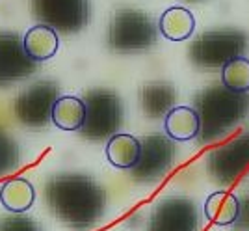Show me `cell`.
I'll list each match as a JSON object with an SVG mask.
<instances>
[{
  "instance_id": "obj_24",
  "label": "cell",
  "mask_w": 249,
  "mask_h": 231,
  "mask_svg": "<svg viewBox=\"0 0 249 231\" xmlns=\"http://www.w3.org/2000/svg\"><path fill=\"white\" fill-rule=\"evenodd\" d=\"M186 2H201V0H186Z\"/></svg>"
},
{
  "instance_id": "obj_8",
  "label": "cell",
  "mask_w": 249,
  "mask_h": 231,
  "mask_svg": "<svg viewBox=\"0 0 249 231\" xmlns=\"http://www.w3.org/2000/svg\"><path fill=\"white\" fill-rule=\"evenodd\" d=\"M208 173L221 185H231L249 168V131L214 149L207 158Z\"/></svg>"
},
{
  "instance_id": "obj_11",
  "label": "cell",
  "mask_w": 249,
  "mask_h": 231,
  "mask_svg": "<svg viewBox=\"0 0 249 231\" xmlns=\"http://www.w3.org/2000/svg\"><path fill=\"white\" fill-rule=\"evenodd\" d=\"M51 8L37 11L45 24L65 32L80 30L88 22V2L86 0H49ZM37 8V10H39Z\"/></svg>"
},
{
  "instance_id": "obj_7",
  "label": "cell",
  "mask_w": 249,
  "mask_h": 231,
  "mask_svg": "<svg viewBox=\"0 0 249 231\" xmlns=\"http://www.w3.org/2000/svg\"><path fill=\"white\" fill-rule=\"evenodd\" d=\"M142 151L132 170V175L142 183H155L162 179L173 166L175 144L169 136L153 135L140 140Z\"/></svg>"
},
{
  "instance_id": "obj_2",
  "label": "cell",
  "mask_w": 249,
  "mask_h": 231,
  "mask_svg": "<svg viewBox=\"0 0 249 231\" xmlns=\"http://www.w3.org/2000/svg\"><path fill=\"white\" fill-rule=\"evenodd\" d=\"M201 142L210 144L231 133L249 114V95L225 86H210L196 97Z\"/></svg>"
},
{
  "instance_id": "obj_5",
  "label": "cell",
  "mask_w": 249,
  "mask_h": 231,
  "mask_svg": "<svg viewBox=\"0 0 249 231\" xmlns=\"http://www.w3.org/2000/svg\"><path fill=\"white\" fill-rule=\"evenodd\" d=\"M155 41L156 26L143 11L121 10L115 13L108 34V43L114 51L119 53L145 51L153 47Z\"/></svg>"
},
{
  "instance_id": "obj_9",
  "label": "cell",
  "mask_w": 249,
  "mask_h": 231,
  "mask_svg": "<svg viewBox=\"0 0 249 231\" xmlns=\"http://www.w3.org/2000/svg\"><path fill=\"white\" fill-rule=\"evenodd\" d=\"M58 99V88L52 82H37L22 92L15 101V116L30 129H41L51 121L52 105Z\"/></svg>"
},
{
  "instance_id": "obj_16",
  "label": "cell",
  "mask_w": 249,
  "mask_h": 231,
  "mask_svg": "<svg viewBox=\"0 0 249 231\" xmlns=\"http://www.w3.org/2000/svg\"><path fill=\"white\" fill-rule=\"evenodd\" d=\"M86 117V103L74 95H62L52 105L51 121L62 131H80Z\"/></svg>"
},
{
  "instance_id": "obj_15",
  "label": "cell",
  "mask_w": 249,
  "mask_h": 231,
  "mask_svg": "<svg viewBox=\"0 0 249 231\" xmlns=\"http://www.w3.org/2000/svg\"><path fill=\"white\" fill-rule=\"evenodd\" d=\"M158 30L169 41H184L196 30V17L186 8L173 6L162 13L158 21Z\"/></svg>"
},
{
  "instance_id": "obj_14",
  "label": "cell",
  "mask_w": 249,
  "mask_h": 231,
  "mask_svg": "<svg viewBox=\"0 0 249 231\" xmlns=\"http://www.w3.org/2000/svg\"><path fill=\"white\" fill-rule=\"evenodd\" d=\"M140 151H142L140 140L132 135H124V133L112 135L108 138V144H106L108 162L119 170L134 168L138 158H140Z\"/></svg>"
},
{
  "instance_id": "obj_21",
  "label": "cell",
  "mask_w": 249,
  "mask_h": 231,
  "mask_svg": "<svg viewBox=\"0 0 249 231\" xmlns=\"http://www.w3.org/2000/svg\"><path fill=\"white\" fill-rule=\"evenodd\" d=\"M21 160L17 144L4 131H0V177L11 173Z\"/></svg>"
},
{
  "instance_id": "obj_17",
  "label": "cell",
  "mask_w": 249,
  "mask_h": 231,
  "mask_svg": "<svg viewBox=\"0 0 249 231\" xmlns=\"http://www.w3.org/2000/svg\"><path fill=\"white\" fill-rule=\"evenodd\" d=\"M175 88L169 82H153L142 90V108L151 119L164 117L175 105Z\"/></svg>"
},
{
  "instance_id": "obj_18",
  "label": "cell",
  "mask_w": 249,
  "mask_h": 231,
  "mask_svg": "<svg viewBox=\"0 0 249 231\" xmlns=\"http://www.w3.org/2000/svg\"><path fill=\"white\" fill-rule=\"evenodd\" d=\"M34 201H36V190H34V185L26 179H10L0 187V203L10 212L21 214L30 209Z\"/></svg>"
},
{
  "instance_id": "obj_22",
  "label": "cell",
  "mask_w": 249,
  "mask_h": 231,
  "mask_svg": "<svg viewBox=\"0 0 249 231\" xmlns=\"http://www.w3.org/2000/svg\"><path fill=\"white\" fill-rule=\"evenodd\" d=\"M0 231H43L41 226L36 220L21 214L6 216L0 220Z\"/></svg>"
},
{
  "instance_id": "obj_13",
  "label": "cell",
  "mask_w": 249,
  "mask_h": 231,
  "mask_svg": "<svg viewBox=\"0 0 249 231\" xmlns=\"http://www.w3.org/2000/svg\"><path fill=\"white\" fill-rule=\"evenodd\" d=\"M167 136L177 142H188L199 135V116L192 106H173L164 116Z\"/></svg>"
},
{
  "instance_id": "obj_10",
  "label": "cell",
  "mask_w": 249,
  "mask_h": 231,
  "mask_svg": "<svg viewBox=\"0 0 249 231\" xmlns=\"http://www.w3.org/2000/svg\"><path fill=\"white\" fill-rule=\"evenodd\" d=\"M36 63L24 53L22 43L10 34L0 36V86L13 84L36 71Z\"/></svg>"
},
{
  "instance_id": "obj_12",
  "label": "cell",
  "mask_w": 249,
  "mask_h": 231,
  "mask_svg": "<svg viewBox=\"0 0 249 231\" xmlns=\"http://www.w3.org/2000/svg\"><path fill=\"white\" fill-rule=\"evenodd\" d=\"M24 53L30 56L34 62H47L58 53L60 39L56 30L49 24H36L24 34L22 39Z\"/></svg>"
},
{
  "instance_id": "obj_6",
  "label": "cell",
  "mask_w": 249,
  "mask_h": 231,
  "mask_svg": "<svg viewBox=\"0 0 249 231\" xmlns=\"http://www.w3.org/2000/svg\"><path fill=\"white\" fill-rule=\"evenodd\" d=\"M203 218L199 207L184 196L164 198L155 207L147 231H201Z\"/></svg>"
},
{
  "instance_id": "obj_1",
  "label": "cell",
  "mask_w": 249,
  "mask_h": 231,
  "mask_svg": "<svg viewBox=\"0 0 249 231\" xmlns=\"http://www.w3.org/2000/svg\"><path fill=\"white\" fill-rule=\"evenodd\" d=\"M45 200L58 220L78 231L95 228L106 209V192L84 173L54 175L45 185Z\"/></svg>"
},
{
  "instance_id": "obj_19",
  "label": "cell",
  "mask_w": 249,
  "mask_h": 231,
  "mask_svg": "<svg viewBox=\"0 0 249 231\" xmlns=\"http://www.w3.org/2000/svg\"><path fill=\"white\" fill-rule=\"evenodd\" d=\"M205 216L216 226H232L238 216L240 201L227 190L212 192L205 201Z\"/></svg>"
},
{
  "instance_id": "obj_4",
  "label": "cell",
  "mask_w": 249,
  "mask_h": 231,
  "mask_svg": "<svg viewBox=\"0 0 249 231\" xmlns=\"http://www.w3.org/2000/svg\"><path fill=\"white\" fill-rule=\"evenodd\" d=\"M86 117L80 133L91 140H104L117 133L123 123V103L114 92L93 90L84 99Z\"/></svg>"
},
{
  "instance_id": "obj_23",
  "label": "cell",
  "mask_w": 249,
  "mask_h": 231,
  "mask_svg": "<svg viewBox=\"0 0 249 231\" xmlns=\"http://www.w3.org/2000/svg\"><path fill=\"white\" fill-rule=\"evenodd\" d=\"M240 201V209H238V216L234 220V231H249V192L242 196Z\"/></svg>"
},
{
  "instance_id": "obj_3",
  "label": "cell",
  "mask_w": 249,
  "mask_h": 231,
  "mask_svg": "<svg viewBox=\"0 0 249 231\" xmlns=\"http://www.w3.org/2000/svg\"><path fill=\"white\" fill-rule=\"evenodd\" d=\"M248 49V34L246 32L225 28V30H210L201 34L190 45V60L199 67H221L232 58L242 56Z\"/></svg>"
},
{
  "instance_id": "obj_20",
  "label": "cell",
  "mask_w": 249,
  "mask_h": 231,
  "mask_svg": "<svg viewBox=\"0 0 249 231\" xmlns=\"http://www.w3.org/2000/svg\"><path fill=\"white\" fill-rule=\"evenodd\" d=\"M221 84L238 92V94H248L249 92V60L244 56L232 58L231 62L221 65Z\"/></svg>"
}]
</instances>
